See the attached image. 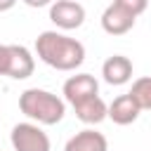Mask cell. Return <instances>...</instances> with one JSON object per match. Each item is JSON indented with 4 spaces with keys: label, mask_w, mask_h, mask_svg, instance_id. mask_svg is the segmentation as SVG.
Instances as JSON below:
<instances>
[{
    "label": "cell",
    "mask_w": 151,
    "mask_h": 151,
    "mask_svg": "<svg viewBox=\"0 0 151 151\" xmlns=\"http://www.w3.org/2000/svg\"><path fill=\"white\" fill-rule=\"evenodd\" d=\"M35 52L40 61H45L57 71H76L85 61L83 42L57 31H42L35 38Z\"/></svg>",
    "instance_id": "cell-1"
},
{
    "label": "cell",
    "mask_w": 151,
    "mask_h": 151,
    "mask_svg": "<svg viewBox=\"0 0 151 151\" xmlns=\"http://www.w3.org/2000/svg\"><path fill=\"white\" fill-rule=\"evenodd\" d=\"M19 109L24 116L35 120L38 125H57L66 113L64 99H59L54 92H47L40 87L24 90L19 94Z\"/></svg>",
    "instance_id": "cell-2"
},
{
    "label": "cell",
    "mask_w": 151,
    "mask_h": 151,
    "mask_svg": "<svg viewBox=\"0 0 151 151\" xmlns=\"http://www.w3.org/2000/svg\"><path fill=\"white\" fill-rule=\"evenodd\" d=\"M9 142L14 151H50L52 149L47 132H42V127L35 123H17L12 127Z\"/></svg>",
    "instance_id": "cell-3"
},
{
    "label": "cell",
    "mask_w": 151,
    "mask_h": 151,
    "mask_svg": "<svg viewBox=\"0 0 151 151\" xmlns=\"http://www.w3.org/2000/svg\"><path fill=\"white\" fill-rule=\"evenodd\" d=\"M50 21L61 31L80 28L85 21V7L78 0H57L50 5Z\"/></svg>",
    "instance_id": "cell-4"
},
{
    "label": "cell",
    "mask_w": 151,
    "mask_h": 151,
    "mask_svg": "<svg viewBox=\"0 0 151 151\" xmlns=\"http://www.w3.org/2000/svg\"><path fill=\"white\" fill-rule=\"evenodd\" d=\"M97 94H99V83L90 73H76L64 83V97L71 106H76L90 97H97Z\"/></svg>",
    "instance_id": "cell-5"
},
{
    "label": "cell",
    "mask_w": 151,
    "mask_h": 151,
    "mask_svg": "<svg viewBox=\"0 0 151 151\" xmlns=\"http://www.w3.org/2000/svg\"><path fill=\"white\" fill-rule=\"evenodd\" d=\"M139 113H142V109L137 106V101L132 99L130 92L116 97L106 109V118H111L116 125H130V123H134L139 118Z\"/></svg>",
    "instance_id": "cell-6"
},
{
    "label": "cell",
    "mask_w": 151,
    "mask_h": 151,
    "mask_svg": "<svg viewBox=\"0 0 151 151\" xmlns=\"http://www.w3.org/2000/svg\"><path fill=\"white\" fill-rule=\"evenodd\" d=\"M134 26V17L127 14L125 9H120L118 5H109L101 14V28L109 33V35H125L130 28Z\"/></svg>",
    "instance_id": "cell-7"
},
{
    "label": "cell",
    "mask_w": 151,
    "mask_h": 151,
    "mask_svg": "<svg viewBox=\"0 0 151 151\" xmlns=\"http://www.w3.org/2000/svg\"><path fill=\"white\" fill-rule=\"evenodd\" d=\"M33 68H35L33 54L24 45H9V68H7V76L14 78V80H26L28 76H33Z\"/></svg>",
    "instance_id": "cell-8"
},
{
    "label": "cell",
    "mask_w": 151,
    "mask_h": 151,
    "mask_svg": "<svg viewBox=\"0 0 151 151\" xmlns=\"http://www.w3.org/2000/svg\"><path fill=\"white\" fill-rule=\"evenodd\" d=\"M101 76L109 85H125L132 78V61L123 54H113L104 61L101 66Z\"/></svg>",
    "instance_id": "cell-9"
},
{
    "label": "cell",
    "mask_w": 151,
    "mask_h": 151,
    "mask_svg": "<svg viewBox=\"0 0 151 151\" xmlns=\"http://www.w3.org/2000/svg\"><path fill=\"white\" fill-rule=\"evenodd\" d=\"M64 151H109V142H106V137L101 132L87 127V130L76 132L66 142Z\"/></svg>",
    "instance_id": "cell-10"
},
{
    "label": "cell",
    "mask_w": 151,
    "mask_h": 151,
    "mask_svg": "<svg viewBox=\"0 0 151 151\" xmlns=\"http://www.w3.org/2000/svg\"><path fill=\"white\" fill-rule=\"evenodd\" d=\"M106 104H104V99L97 94V97H90V99H85V101H80V104H76L73 106V111H76V118L78 120H83V123H87V125H97V123H101L104 118H106Z\"/></svg>",
    "instance_id": "cell-11"
},
{
    "label": "cell",
    "mask_w": 151,
    "mask_h": 151,
    "mask_svg": "<svg viewBox=\"0 0 151 151\" xmlns=\"http://www.w3.org/2000/svg\"><path fill=\"white\" fill-rule=\"evenodd\" d=\"M132 99L137 101V106L144 111H151V76H144V78H137L132 83V90H130Z\"/></svg>",
    "instance_id": "cell-12"
},
{
    "label": "cell",
    "mask_w": 151,
    "mask_h": 151,
    "mask_svg": "<svg viewBox=\"0 0 151 151\" xmlns=\"http://www.w3.org/2000/svg\"><path fill=\"white\" fill-rule=\"evenodd\" d=\"M113 5H118L120 9H125L127 14H132L134 19L149 7V0H113Z\"/></svg>",
    "instance_id": "cell-13"
},
{
    "label": "cell",
    "mask_w": 151,
    "mask_h": 151,
    "mask_svg": "<svg viewBox=\"0 0 151 151\" xmlns=\"http://www.w3.org/2000/svg\"><path fill=\"white\" fill-rule=\"evenodd\" d=\"M9 68V45H0V76H7Z\"/></svg>",
    "instance_id": "cell-14"
},
{
    "label": "cell",
    "mask_w": 151,
    "mask_h": 151,
    "mask_svg": "<svg viewBox=\"0 0 151 151\" xmlns=\"http://www.w3.org/2000/svg\"><path fill=\"white\" fill-rule=\"evenodd\" d=\"M28 7H45V5H50L52 0H24Z\"/></svg>",
    "instance_id": "cell-15"
},
{
    "label": "cell",
    "mask_w": 151,
    "mask_h": 151,
    "mask_svg": "<svg viewBox=\"0 0 151 151\" xmlns=\"http://www.w3.org/2000/svg\"><path fill=\"white\" fill-rule=\"evenodd\" d=\"M17 5V0H0V12H7Z\"/></svg>",
    "instance_id": "cell-16"
}]
</instances>
